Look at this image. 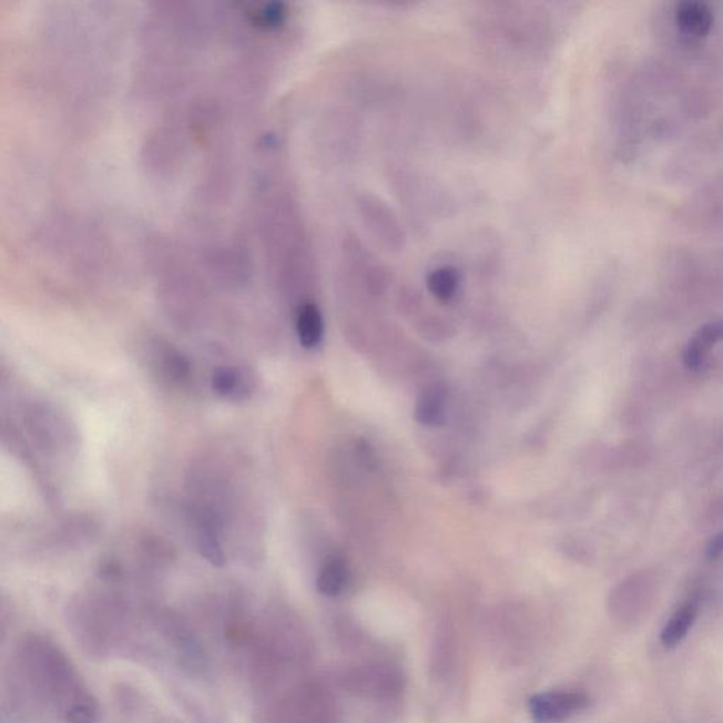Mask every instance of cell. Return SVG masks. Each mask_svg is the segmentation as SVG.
Segmentation results:
<instances>
[{
    "label": "cell",
    "mask_w": 723,
    "mask_h": 723,
    "mask_svg": "<svg viewBox=\"0 0 723 723\" xmlns=\"http://www.w3.org/2000/svg\"><path fill=\"white\" fill-rule=\"evenodd\" d=\"M211 386L216 395L231 400H244L250 390L245 385L244 376L234 368L216 369Z\"/></svg>",
    "instance_id": "8"
},
{
    "label": "cell",
    "mask_w": 723,
    "mask_h": 723,
    "mask_svg": "<svg viewBox=\"0 0 723 723\" xmlns=\"http://www.w3.org/2000/svg\"><path fill=\"white\" fill-rule=\"evenodd\" d=\"M590 699L578 691H549L531 696L530 715L536 723H562L590 706Z\"/></svg>",
    "instance_id": "1"
},
{
    "label": "cell",
    "mask_w": 723,
    "mask_h": 723,
    "mask_svg": "<svg viewBox=\"0 0 723 723\" xmlns=\"http://www.w3.org/2000/svg\"><path fill=\"white\" fill-rule=\"evenodd\" d=\"M700 614V599L691 598L671 614L661 630L660 642L665 649H674L686 638Z\"/></svg>",
    "instance_id": "4"
},
{
    "label": "cell",
    "mask_w": 723,
    "mask_h": 723,
    "mask_svg": "<svg viewBox=\"0 0 723 723\" xmlns=\"http://www.w3.org/2000/svg\"><path fill=\"white\" fill-rule=\"evenodd\" d=\"M350 689L374 699H394L401 690V676L389 664H368L350 674Z\"/></svg>",
    "instance_id": "2"
},
{
    "label": "cell",
    "mask_w": 723,
    "mask_h": 723,
    "mask_svg": "<svg viewBox=\"0 0 723 723\" xmlns=\"http://www.w3.org/2000/svg\"><path fill=\"white\" fill-rule=\"evenodd\" d=\"M447 417V394L442 387L434 385L422 391L416 406V418L425 426H440Z\"/></svg>",
    "instance_id": "6"
},
{
    "label": "cell",
    "mask_w": 723,
    "mask_h": 723,
    "mask_svg": "<svg viewBox=\"0 0 723 723\" xmlns=\"http://www.w3.org/2000/svg\"><path fill=\"white\" fill-rule=\"evenodd\" d=\"M348 581V571L343 561L333 559L325 562L317 578L318 591L325 597H337Z\"/></svg>",
    "instance_id": "9"
},
{
    "label": "cell",
    "mask_w": 723,
    "mask_h": 723,
    "mask_svg": "<svg viewBox=\"0 0 723 723\" xmlns=\"http://www.w3.org/2000/svg\"><path fill=\"white\" fill-rule=\"evenodd\" d=\"M72 723H91L94 720V712L85 705H77L69 712Z\"/></svg>",
    "instance_id": "12"
},
{
    "label": "cell",
    "mask_w": 723,
    "mask_h": 723,
    "mask_svg": "<svg viewBox=\"0 0 723 723\" xmlns=\"http://www.w3.org/2000/svg\"><path fill=\"white\" fill-rule=\"evenodd\" d=\"M723 554V531L716 534L714 539L707 542L706 557L707 559H717Z\"/></svg>",
    "instance_id": "13"
},
{
    "label": "cell",
    "mask_w": 723,
    "mask_h": 723,
    "mask_svg": "<svg viewBox=\"0 0 723 723\" xmlns=\"http://www.w3.org/2000/svg\"><path fill=\"white\" fill-rule=\"evenodd\" d=\"M198 550L211 564L221 567L225 562L218 536L213 526L201 525L198 533Z\"/></svg>",
    "instance_id": "11"
},
{
    "label": "cell",
    "mask_w": 723,
    "mask_h": 723,
    "mask_svg": "<svg viewBox=\"0 0 723 723\" xmlns=\"http://www.w3.org/2000/svg\"><path fill=\"white\" fill-rule=\"evenodd\" d=\"M723 339V322L704 325L686 344L684 365L691 370L705 368L711 349Z\"/></svg>",
    "instance_id": "3"
},
{
    "label": "cell",
    "mask_w": 723,
    "mask_h": 723,
    "mask_svg": "<svg viewBox=\"0 0 723 723\" xmlns=\"http://www.w3.org/2000/svg\"><path fill=\"white\" fill-rule=\"evenodd\" d=\"M675 22L681 32L691 38H701L710 32L714 17L705 3L696 0H686L680 3L675 10Z\"/></svg>",
    "instance_id": "5"
},
{
    "label": "cell",
    "mask_w": 723,
    "mask_h": 723,
    "mask_svg": "<svg viewBox=\"0 0 723 723\" xmlns=\"http://www.w3.org/2000/svg\"><path fill=\"white\" fill-rule=\"evenodd\" d=\"M297 335L304 348H317L324 335L323 315L312 303L303 304L297 313Z\"/></svg>",
    "instance_id": "7"
},
{
    "label": "cell",
    "mask_w": 723,
    "mask_h": 723,
    "mask_svg": "<svg viewBox=\"0 0 723 723\" xmlns=\"http://www.w3.org/2000/svg\"><path fill=\"white\" fill-rule=\"evenodd\" d=\"M459 276L456 268L440 267L428 275L427 286L434 296L441 302H448L458 291Z\"/></svg>",
    "instance_id": "10"
}]
</instances>
